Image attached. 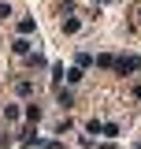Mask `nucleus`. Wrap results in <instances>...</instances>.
Masks as SVG:
<instances>
[{"label":"nucleus","instance_id":"8","mask_svg":"<svg viewBox=\"0 0 141 149\" xmlns=\"http://www.w3.org/2000/svg\"><path fill=\"white\" fill-rule=\"evenodd\" d=\"M104 134L108 138H119V123H104Z\"/></svg>","mask_w":141,"mask_h":149},{"label":"nucleus","instance_id":"4","mask_svg":"<svg viewBox=\"0 0 141 149\" xmlns=\"http://www.w3.org/2000/svg\"><path fill=\"white\" fill-rule=\"evenodd\" d=\"M11 49H15V52H19V56H26V52H30V41H26V37L19 34V41H15V45H11Z\"/></svg>","mask_w":141,"mask_h":149},{"label":"nucleus","instance_id":"12","mask_svg":"<svg viewBox=\"0 0 141 149\" xmlns=\"http://www.w3.org/2000/svg\"><path fill=\"white\" fill-rule=\"evenodd\" d=\"M138 15H141V11H138Z\"/></svg>","mask_w":141,"mask_h":149},{"label":"nucleus","instance_id":"10","mask_svg":"<svg viewBox=\"0 0 141 149\" xmlns=\"http://www.w3.org/2000/svg\"><path fill=\"white\" fill-rule=\"evenodd\" d=\"M134 97H138V101H141V86H134Z\"/></svg>","mask_w":141,"mask_h":149},{"label":"nucleus","instance_id":"1","mask_svg":"<svg viewBox=\"0 0 141 149\" xmlns=\"http://www.w3.org/2000/svg\"><path fill=\"white\" fill-rule=\"evenodd\" d=\"M115 71H119V74L141 71V56H119V60H115Z\"/></svg>","mask_w":141,"mask_h":149},{"label":"nucleus","instance_id":"9","mask_svg":"<svg viewBox=\"0 0 141 149\" xmlns=\"http://www.w3.org/2000/svg\"><path fill=\"white\" fill-rule=\"evenodd\" d=\"M11 15V8H8V4H0V19H8Z\"/></svg>","mask_w":141,"mask_h":149},{"label":"nucleus","instance_id":"3","mask_svg":"<svg viewBox=\"0 0 141 149\" xmlns=\"http://www.w3.org/2000/svg\"><path fill=\"white\" fill-rule=\"evenodd\" d=\"M82 78H86V71H82V67H70V71H67V82H70V86H78Z\"/></svg>","mask_w":141,"mask_h":149},{"label":"nucleus","instance_id":"7","mask_svg":"<svg viewBox=\"0 0 141 149\" xmlns=\"http://www.w3.org/2000/svg\"><path fill=\"white\" fill-rule=\"evenodd\" d=\"M26 119H30V123H37V119H41V108H37V104H30V108H26Z\"/></svg>","mask_w":141,"mask_h":149},{"label":"nucleus","instance_id":"6","mask_svg":"<svg viewBox=\"0 0 141 149\" xmlns=\"http://www.w3.org/2000/svg\"><path fill=\"white\" fill-rule=\"evenodd\" d=\"M19 34H22V37L34 34V19H22V22H19Z\"/></svg>","mask_w":141,"mask_h":149},{"label":"nucleus","instance_id":"2","mask_svg":"<svg viewBox=\"0 0 141 149\" xmlns=\"http://www.w3.org/2000/svg\"><path fill=\"white\" fill-rule=\"evenodd\" d=\"M15 93H19V97H30V93H34V82H30V78H19V82H15Z\"/></svg>","mask_w":141,"mask_h":149},{"label":"nucleus","instance_id":"11","mask_svg":"<svg viewBox=\"0 0 141 149\" xmlns=\"http://www.w3.org/2000/svg\"><path fill=\"white\" fill-rule=\"evenodd\" d=\"M97 4H108V0H97Z\"/></svg>","mask_w":141,"mask_h":149},{"label":"nucleus","instance_id":"5","mask_svg":"<svg viewBox=\"0 0 141 149\" xmlns=\"http://www.w3.org/2000/svg\"><path fill=\"white\" fill-rule=\"evenodd\" d=\"M78 26H82V19H67L63 22V34H78Z\"/></svg>","mask_w":141,"mask_h":149}]
</instances>
